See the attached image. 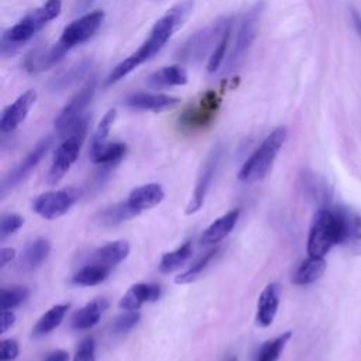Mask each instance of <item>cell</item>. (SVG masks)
<instances>
[{
  "label": "cell",
  "instance_id": "1",
  "mask_svg": "<svg viewBox=\"0 0 361 361\" xmlns=\"http://www.w3.org/2000/svg\"><path fill=\"white\" fill-rule=\"evenodd\" d=\"M193 10V1L185 0L171 10H168L151 28L148 38L140 45V48L133 52L130 56L117 63L111 72L106 78V86L113 85L138 68L141 63L152 58L157 52L162 49V47L168 42V39L173 35V32L180 28V25L188 20Z\"/></svg>",
  "mask_w": 361,
  "mask_h": 361
},
{
  "label": "cell",
  "instance_id": "2",
  "mask_svg": "<svg viewBox=\"0 0 361 361\" xmlns=\"http://www.w3.org/2000/svg\"><path fill=\"white\" fill-rule=\"evenodd\" d=\"M62 8L61 0H47L21 18L11 28L4 31L1 37V52L4 55L13 54L20 45L31 39L39 30H42L51 20L59 16Z\"/></svg>",
  "mask_w": 361,
  "mask_h": 361
},
{
  "label": "cell",
  "instance_id": "3",
  "mask_svg": "<svg viewBox=\"0 0 361 361\" xmlns=\"http://www.w3.org/2000/svg\"><path fill=\"white\" fill-rule=\"evenodd\" d=\"M288 130L281 126L276 127L267 138L259 144V147L250 155L238 172V179L241 182L252 183L261 180L271 169L274 159L276 158L279 149L286 141Z\"/></svg>",
  "mask_w": 361,
  "mask_h": 361
},
{
  "label": "cell",
  "instance_id": "4",
  "mask_svg": "<svg viewBox=\"0 0 361 361\" xmlns=\"http://www.w3.org/2000/svg\"><path fill=\"white\" fill-rule=\"evenodd\" d=\"M341 224L334 207L319 209L307 237V254L324 257L331 247L340 244Z\"/></svg>",
  "mask_w": 361,
  "mask_h": 361
},
{
  "label": "cell",
  "instance_id": "5",
  "mask_svg": "<svg viewBox=\"0 0 361 361\" xmlns=\"http://www.w3.org/2000/svg\"><path fill=\"white\" fill-rule=\"evenodd\" d=\"M87 123L89 118L83 116L62 135L63 141L58 147L52 159V165L48 171L47 180L49 185H56L76 161L85 135L87 133Z\"/></svg>",
  "mask_w": 361,
  "mask_h": 361
},
{
  "label": "cell",
  "instance_id": "6",
  "mask_svg": "<svg viewBox=\"0 0 361 361\" xmlns=\"http://www.w3.org/2000/svg\"><path fill=\"white\" fill-rule=\"evenodd\" d=\"M230 23H231V18L216 20L207 27L195 32L179 48L176 56L185 62H197L202 58H204L209 52L212 54Z\"/></svg>",
  "mask_w": 361,
  "mask_h": 361
},
{
  "label": "cell",
  "instance_id": "7",
  "mask_svg": "<svg viewBox=\"0 0 361 361\" xmlns=\"http://www.w3.org/2000/svg\"><path fill=\"white\" fill-rule=\"evenodd\" d=\"M262 7H264L262 3H257L243 17L238 31H237L235 42L233 45L230 56L226 61L227 71H231L238 65V62L243 59V56L245 55V52L248 51L251 44L254 42V39L257 37V31H258L259 18L262 14Z\"/></svg>",
  "mask_w": 361,
  "mask_h": 361
},
{
  "label": "cell",
  "instance_id": "8",
  "mask_svg": "<svg viewBox=\"0 0 361 361\" xmlns=\"http://www.w3.org/2000/svg\"><path fill=\"white\" fill-rule=\"evenodd\" d=\"M220 106V97L214 92H207L197 104L186 109L179 117V127L185 133H196L210 126Z\"/></svg>",
  "mask_w": 361,
  "mask_h": 361
},
{
  "label": "cell",
  "instance_id": "9",
  "mask_svg": "<svg viewBox=\"0 0 361 361\" xmlns=\"http://www.w3.org/2000/svg\"><path fill=\"white\" fill-rule=\"evenodd\" d=\"M79 195L80 192L76 188L49 190L39 195L34 200L32 209L41 217L47 220H54L63 216L79 199Z\"/></svg>",
  "mask_w": 361,
  "mask_h": 361
},
{
  "label": "cell",
  "instance_id": "10",
  "mask_svg": "<svg viewBox=\"0 0 361 361\" xmlns=\"http://www.w3.org/2000/svg\"><path fill=\"white\" fill-rule=\"evenodd\" d=\"M104 20V13L102 10H93L82 17L72 21L69 25H66L61 34V38L58 42L65 48L71 49L76 45H80L90 39L97 30L100 28L102 23Z\"/></svg>",
  "mask_w": 361,
  "mask_h": 361
},
{
  "label": "cell",
  "instance_id": "11",
  "mask_svg": "<svg viewBox=\"0 0 361 361\" xmlns=\"http://www.w3.org/2000/svg\"><path fill=\"white\" fill-rule=\"evenodd\" d=\"M94 89H96V80L94 78H92L66 104L65 107L59 111V114L56 116L54 124H55V130L63 135L76 121H79L83 117V111L86 110V107L89 106V103L93 99L94 94Z\"/></svg>",
  "mask_w": 361,
  "mask_h": 361
},
{
  "label": "cell",
  "instance_id": "12",
  "mask_svg": "<svg viewBox=\"0 0 361 361\" xmlns=\"http://www.w3.org/2000/svg\"><path fill=\"white\" fill-rule=\"evenodd\" d=\"M221 157H223V147L220 144H217L216 147L212 148V151L209 152L207 158L204 159V162L202 165V169H200V173L197 176L192 199H190V202L186 207V214L196 213L203 206L204 197H206L207 190L212 185V180L216 175V171L220 165Z\"/></svg>",
  "mask_w": 361,
  "mask_h": 361
},
{
  "label": "cell",
  "instance_id": "13",
  "mask_svg": "<svg viewBox=\"0 0 361 361\" xmlns=\"http://www.w3.org/2000/svg\"><path fill=\"white\" fill-rule=\"evenodd\" d=\"M340 224H341V238L340 245L345 247L351 254H361V216L350 207L336 206L334 207Z\"/></svg>",
  "mask_w": 361,
  "mask_h": 361
},
{
  "label": "cell",
  "instance_id": "14",
  "mask_svg": "<svg viewBox=\"0 0 361 361\" xmlns=\"http://www.w3.org/2000/svg\"><path fill=\"white\" fill-rule=\"evenodd\" d=\"M52 145V137L42 138L27 155L24 159L20 161V164L4 178L1 190L3 193L8 189H13L16 185H18L23 179L28 176V173L38 165V162L44 158V155L48 152V149Z\"/></svg>",
  "mask_w": 361,
  "mask_h": 361
},
{
  "label": "cell",
  "instance_id": "15",
  "mask_svg": "<svg viewBox=\"0 0 361 361\" xmlns=\"http://www.w3.org/2000/svg\"><path fill=\"white\" fill-rule=\"evenodd\" d=\"M35 99L37 93L34 90H27L3 110L0 117V130L3 134L14 131L25 120Z\"/></svg>",
  "mask_w": 361,
  "mask_h": 361
},
{
  "label": "cell",
  "instance_id": "16",
  "mask_svg": "<svg viewBox=\"0 0 361 361\" xmlns=\"http://www.w3.org/2000/svg\"><path fill=\"white\" fill-rule=\"evenodd\" d=\"M179 102L178 97L165 93H151V92H137L126 97L124 104L134 110L141 111H164L172 109Z\"/></svg>",
  "mask_w": 361,
  "mask_h": 361
},
{
  "label": "cell",
  "instance_id": "17",
  "mask_svg": "<svg viewBox=\"0 0 361 361\" xmlns=\"http://www.w3.org/2000/svg\"><path fill=\"white\" fill-rule=\"evenodd\" d=\"M300 185L303 189L305 196L314 204L319 206V209L330 207L331 202V186L327 183L324 178L320 175L306 171L300 176Z\"/></svg>",
  "mask_w": 361,
  "mask_h": 361
},
{
  "label": "cell",
  "instance_id": "18",
  "mask_svg": "<svg viewBox=\"0 0 361 361\" xmlns=\"http://www.w3.org/2000/svg\"><path fill=\"white\" fill-rule=\"evenodd\" d=\"M68 52V49H65L59 42L45 48V47H39L37 49H34L30 55H27L24 66L30 73H38L42 72L54 65H56L63 55Z\"/></svg>",
  "mask_w": 361,
  "mask_h": 361
},
{
  "label": "cell",
  "instance_id": "19",
  "mask_svg": "<svg viewBox=\"0 0 361 361\" xmlns=\"http://www.w3.org/2000/svg\"><path fill=\"white\" fill-rule=\"evenodd\" d=\"M128 252H130V245L127 241L124 240L111 241L94 250L90 254L87 264H96V265H102L104 268L111 269L113 267L120 264L123 259H126Z\"/></svg>",
  "mask_w": 361,
  "mask_h": 361
},
{
  "label": "cell",
  "instance_id": "20",
  "mask_svg": "<svg viewBox=\"0 0 361 361\" xmlns=\"http://www.w3.org/2000/svg\"><path fill=\"white\" fill-rule=\"evenodd\" d=\"M165 193L158 183H145L131 190L128 195L127 203L128 206L138 214L144 210L152 209L158 203L162 202Z\"/></svg>",
  "mask_w": 361,
  "mask_h": 361
},
{
  "label": "cell",
  "instance_id": "21",
  "mask_svg": "<svg viewBox=\"0 0 361 361\" xmlns=\"http://www.w3.org/2000/svg\"><path fill=\"white\" fill-rule=\"evenodd\" d=\"M161 296V286L155 283H135L121 298L118 306L124 310H138L144 303L154 302Z\"/></svg>",
  "mask_w": 361,
  "mask_h": 361
},
{
  "label": "cell",
  "instance_id": "22",
  "mask_svg": "<svg viewBox=\"0 0 361 361\" xmlns=\"http://www.w3.org/2000/svg\"><path fill=\"white\" fill-rule=\"evenodd\" d=\"M279 285L269 283L261 292L257 305V324L261 327H268L275 319L279 306Z\"/></svg>",
  "mask_w": 361,
  "mask_h": 361
},
{
  "label": "cell",
  "instance_id": "23",
  "mask_svg": "<svg viewBox=\"0 0 361 361\" xmlns=\"http://www.w3.org/2000/svg\"><path fill=\"white\" fill-rule=\"evenodd\" d=\"M240 217V210L234 209L214 220L202 234L200 241L204 244H216L220 240H223L226 235L230 234V231L234 228L237 220Z\"/></svg>",
  "mask_w": 361,
  "mask_h": 361
},
{
  "label": "cell",
  "instance_id": "24",
  "mask_svg": "<svg viewBox=\"0 0 361 361\" xmlns=\"http://www.w3.org/2000/svg\"><path fill=\"white\" fill-rule=\"evenodd\" d=\"M326 259L324 257H316L309 255L306 259H303L299 267L296 268L292 282L295 285H309L316 282L326 271Z\"/></svg>",
  "mask_w": 361,
  "mask_h": 361
},
{
  "label": "cell",
  "instance_id": "25",
  "mask_svg": "<svg viewBox=\"0 0 361 361\" xmlns=\"http://www.w3.org/2000/svg\"><path fill=\"white\" fill-rule=\"evenodd\" d=\"M109 303L106 299H94L78 310L72 319V327L76 330H86L93 327L107 309Z\"/></svg>",
  "mask_w": 361,
  "mask_h": 361
},
{
  "label": "cell",
  "instance_id": "26",
  "mask_svg": "<svg viewBox=\"0 0 361 361\" xmlns=\"http://www.w3.org/2000/svg\"><path fill=\"white\" fill-rule=\"evenodd\" d=\"M188 82V73L180 65L164 66L147 79V83L152 87H168V86H182Z\"/></svg>",
  "mask_w": 361,
  "mask_h": 361
},
{
  "label": "cell",
  "instance_id": "27",
  "mask_svg": "<svg viewBox=\"0 0 361 361\" xmlns=\"http://www.w3.org/2000/svg\"><path fill=\"white\" fill-rule=\"evenodd\" d=\"M49 250V241L45 238H37L28 243L20 257V267L25 271L37 269L47 259Z\"/></svg>",
  "mask_w": 361,
  "mask_h": 361
},
{
  "label": "cell",
  "instance_id": "28",
  "mask_svg": "<svg viewBox=\"0 0 361 361\" xmlns=\"http://www.w3.org/2000/svg\"><path fill=\"white\" fill-rule=\"evenodd\" d=\"M126 151L127 147L123 142H104L103 145L90 149V159L97 165L111 169L124 157Z\"/></svg>",
  "mask_w": 361,
  "mask_h": 361
},
{
  "label": "cell",
  "instance_id": "29",
  "mask_svg": "<svg viewBox=\"0 0 361 361\" xmlns=\"http://www.w3.org/2000/svg\"><path fill=\"white\" fill-rule=\"evenodd\" d=\"M90 63L92 62L89 59H83V61H79V62L73 63L66 71H63L58 76H55L51 80L49 87L54 92H58V90H62V89H66V87L72 86L73 83H76L78 80H80L86 75L87 69L90 68Z\"/></svg>",
  "mask_w": 361,
  "mask_h": 361
},
{
  "label": "cell",
  "instance_id": "30",
  "mask_svg": "<svg viewBox=\"0 0 361 361\" xmlns=\"http://www.w3.org/2000/svg\"><path fill=\"white\" fill-rule=\"evenodd\" d=\"M68 309H69V305H66V303L52 306L47 313H44L39 317V320L37 322V324L32 329V336L41 337V336L48 334L54 329H56L61 324V322L63 320Z\"/></svg>",
  "mask_w": 361,
  "mask_h": 361
},
{
  "label": "cell",
  "instance_id": "31",
  "mask_svg": "<svg viewBox=\"0 0 361 361\" xmlns=\"http://www.w3.org/2000/svg\"><path fill=\"white\" fill-rule=\"evenodd\" d=\"M110 271L111 269L104 268L102 265L86 264L72 276V282L80 286H93L103 282L109 276Z\"/></svg>",
  "mask_w": 361,
  "mask_h": 361
},
{
  "label": "cell",
  "instance_id": "32",
  "mask_svg": "<svg viewBox=\"0 0 361 361\" xmlns=\"http://www.w3.org/2000/svg\"><path fill=\"white\" fill-rule=\"evenodd\" d=\"M290 336V331H285L281 336L265 341L257 351L254 361H278Z\"/></svg>",
  "mask_w": 361,
  "mask_h": 361
},
{
  "label": "cell",
  "instance_id": "33",
  "mask_svg": "<svg viewBox=\"0 0 361 361\" xmlns=\"http://www.w3.org/2000/svg\"><path fill=\"white\" fill-rule=\"evenodd\" d=\"M192 255V243L186 241L185 244H182L179 248H176L175 251L166 252L162 255L161 261H159V271L162 274H169L173 272L175 269H178L182 264H185V261Z\"/></svg>",
  "mask_w": 361,
  "mask_h": 361
},
{
  "label": "cell",
  "instance_id": "34",
  "mask_svg": "<svg viewBox=\"0 0 361 361\" xmlns=\"http://www.w3.org/2000/svg\"><path fill=\"white\" fill-rule=\"evenodd\" d=\"M137 216V213L128 206L127 200L123 202V203H118V204H114L111 207H107L106 210L100 212L99 214V220L102 224H106V226H113V224H117V223H121L130 217H134Z\"/></svg>",
  "mask_w": 361,
  "mask_h": 361
},
{
  "label": "cell",
  "instance_id": "35",
  "mask_svg": "<svg viewBox=\"0 0 361 361\" xmlns=\"http://www.w3.org/2000/svg\"><path fill=\"white\" fill-rule=\"evenodd\" d=\"M231 28H233V20L231 23L227 25V28L224 30L219 44L216 45V48L213 49V52L209 56V62H207V71L209 73H214L219 71V68L223 65L224 62V56H226V51L231 38Z\"/></svg>",
  "mask_w": 361,
  "mask_h": 361
},
{
  "label": "cell",
  "instance_id": "36",
  "mask_svg": "<svg viewBox=\"0 0 361 361\" xmlns=\"http://www.w3.org/2000/svg\"><path fill=\"white\" fill-rule=\"evenodd\" d=\"M217 252H219V247H216V248L207 251L206 254H203V257H200L188 271H185L183 274L178 275L176 279H175V282L182 285V283H189V282L195 281V279L206 269V267H207V265L210 264V261L217 255Z\"/></svg>",
  "mask_w": 361,
  "mask_h": 361
},
{
  "label": "cell",
  "instance_id": "37",
  "mask_svg": "<svg viewBox=\"0 0 361 361\" xmlns=\"http://www.w3.org/2000/svg\"><path fill=\"white\" fill-rule=\"evenodd\" d=\"M116 120V110L114 109H110L104 116L103 118L99 121L93 135H92V140H90V149H94L100 145H103L107 140V135L111 130V126Z\"/></svg>",
  "mask_w": 361,
  "mask_h": 361
},
{
  "label": "cell",
  "instance_id": "38",
  "mask_svg": "<svg viewBox=\"0 0 361 361\" xmlns=\"http://www.w3.org/2000/svg\"><path fill=\"white\" fill-rule=\"evenodd\" d=\"M28 296V289L24 286H13V288H4L1 289L0 296V309L1 310H10L20 303H23Z\"/></svg>",
  "mask_w": 361,
  "mask_h": 361
},
{
  "label": "cell",
  "instance_id": "39",
  "mask_svg": "<svg viewBox=\"0 0 361 361\" xmlns=\"http://www.w3.org/2000/svg\"><path fill=\"white\" fill-rule=\"evenodd\" d=\"M140 320V313L137 310H127L126 313L117 316L111 323V331L114 334H123L130 331Z\"/></svg>",
  "mask_w": 361,
  "mask_h": 361
},
{
  "label": "cell",
  "instance_id": "40",
  "mask_svg": "<svg viewBox=\"0 0 361 361\" xmlns=\"http://www.w3.org/2000/svg\"><path fill=\"white\" fill-rule=\"evenodd\" d=\"M24 224V219L18 214H14V213H8V214H4L1 217V221H0V237L1 238H6L8 235H11L13 233H16L21 226Z\"/></svg>",
  "mask_w": 361,
  "mask_h": 361
},
{
  "label": "cell",
  "instance_id": "41",
  "mask_svg": "<svg viewBox=\"0 0 361 361\" xmlns=\"http://www.w3.org/2000/svg\"><path fill=\"white\" fill-rule=\"evenodd\" d=\"M94 348L93 337H85L73 357V361H94Z\"/></svg>",
  "mask_w": 361,
  "mask_h": 361
},
{
  "label": "cell",
  "instance_id": "42",
  "mask_svg": "<svg viewBox=\"0 0 361 361\" xmlns=\"http://www.w3.org/2000/svg\"><path fill=\"white\" fill-rule=\"evenodd\" d=\"M18 355V344L14 340H3L0 344V361H13Z\"/></svg>",
  "mask_w": 361,
  "mask_h": 361
},
{
  "label": "cell",
  "instance_id": "43",
  "mask_svg": "<svg viewBox=\"0 0 361 361\" xmlns=\"http://www.w3.org/2000/svg\"><path fill=\"white\" fill-rule=\"evenodd\" d=\"M16 322V314L10 310H1L0 316V331L6 333Z\"/></svg>",
  "mask_w": 361,
  "mask_h": 361
},
{
  "label": "cell",
  "instance_id": "44",
  "mask_svg": "<svg viewBox=\"0 0 361 361\" xmlns=\"http://www.w3.org/2000/svg\"><path fill=\"white\" fill-rule=\"evenodd\" d=\"M68 360H69V354L63 350H55L47 354V357L44 358V361H68Z\"/></svg>",
  "mask_w": 361,
  "mask_h": 361
},
{
  "label": "cell",
  "instance_id": "45",
  "mask_svg": "<svg viewBox=\"0 0 361 361\" xmlns=\"http://www.w3.org/2000/svg\"><path fill=\"white\" fill-rule=\"evenodd\" d=\"M1 267H6L8 262H11V259H14L16 257V250L14 248H1Z\"/></svg>",
  "mask_w": 361,
  "mask_h": 361
},
{
  "label": "cell",
  "instance_id": "46",
  "mask_svg": "<svg viewBox=\"0 0 361 361\" xmlns=\"http://www.w3.org/2000/svg\"><path fill=\"white\" fill-rule=\"evenodd\" d=\"M351 20H353L355 31L358 32V35L361 38V14L357 10H354V8H351Z\"/></svg>",
  "mask_w": 361,
  "mask_h": 361
},
{
  "label": "cell",
  "instance_id": "47",
  "mask_svg": "<svg viewBox=\"0 0 361 361\" xmlns=\"http://www.w3.org/2000/svg\"><path fill=\"white\" fill-rule=\"evenodd\" d=\"M224 361H238V360H237V357H235V355H233V354H231V355H227V357L224 358Z\"/></svg>",
  "mask_w": 361,
  "mask_h": 361
}]
</instances>
